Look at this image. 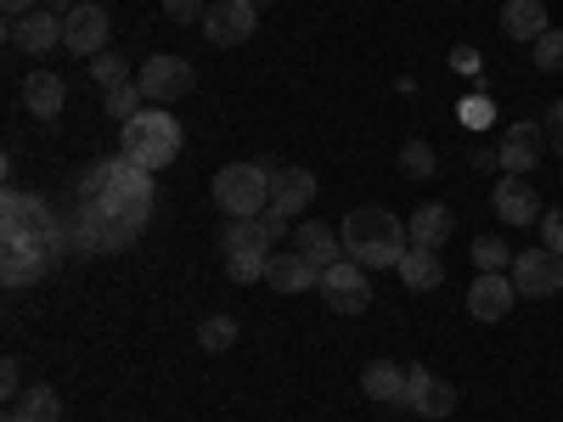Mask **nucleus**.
<instances>
[{"instance_id": "obj_18", "label": "nucleus", "mask_w": 563, "mask_h": 422, "mask_svg": "<svg viewBox=\"0 0 563 422\" xmlns=\"http://www.w3.org/2000/svg\"><path fill=\"white\" fill-rule=\"evenodd\" d=\"M271 203L288 214V220L305 214L316 203V175L310 169H271Z\"/></svg>"}, {"instance_id": "obj_42", "label": "nucleus", "mask_w": 563, "mask_h": 422, "mask_svg": "<svg viewBox=\"0 0 563 422\" xmlns=\"http://www.w3.org/2000/svg\"><path fill=\"white\" fill-rule=\"evenodd\" d=\"M451 68H456V74H479V52H474V45H456V52H451Z\"/></svg>"}, {"instance_id": "obj_17", "label": "nucleus", "mask_w": 563, "mask_h": 422, "mask_svg": "<svg viewBox=\"0 0 563 422\" xmlns=\"http://www.w3.org/2000/svg\"><path fill=\"white\" fill-rule=\"evenodd\" d=\"M294 254H305L316 270H333L339 259H350V254H344V237H339L333 225H321V220L294 225Z\"/></svg>"}, {"instance_id": "obj_2", "label": "nucleus", "mask_w": 563, "mask_h": 422, "mask_svg": "<svg viewBox=\"0 0 563 422\" xmlns=\"http://www.w3.org/2000/svg\"><path fill=\"white\" fill-rule=\"evenodd\" d=\"M0 237H7V243H34L52 259H63L74 248L68 220H57L52 209H45V198H29V192H7V198H0Z\"/></svg>"}, {"instance_id": "obj_1", "label": "nucleus", "mask_w": 563, "mask_h": 422, "mask_svg": "<svg viewBox=\"0 0 563 422\" xmlns=\"http://www.w3.org/2000/svg\"><path fill=\"white\" fill-rule=\"evenodd\" d=\"M339 237H344V254H350L355 265H366V270H378V265H400V259H406V248H411L406 220H395V214H389V209H378V203L355 209V214L339 225Z\"/></svg>"}, {"instance_id": "obj_8", "label": "nucleus", "mask_w": 563, "mask_h": 422, "mask_svg": "<svg viewBox=\"0 0 563 422\" xmlns=\"http://www.w3.org/2000/svg\"><path fill=\"white\" fill-rule=\"evenodd\" d=\"M321 299L327 310H339V315H361L372 304V281H366V265L355 259H339L333 270H321Z\"/></svg>"}, {"instance_id": "obj_44", "label": "nucleus", "mask_w": 563, "mask_h": 422, "mask_svg": "<svg viewBox=\"0 0 563 422\" xmlns=\"http://www.w3.org/2000/svg\"><path fill=\"white\" fill-rule=\"evenodd\" d=\"M496 164H501V153H490V147H485V153H474V158H467V169H496Z\"/></svg>"}, {"instance_id": "obj_16", "label": "nucleus", "mask_w": 563, "mask_h": 422, "mask_svg": "<svg viewBox=\"0 0 563 422\" xmlns=\"http://www.w3.org/2000/svg\"><path fill=\"white\" fill-rule=\"evenodd\" d=\"M541 147H547V130L525 119V124H512V130L501 135L496 153H501V169H507V175H530V169L541 164Z\"/></svg>"}, {"instance_id": "obj_27", "label": "nucleus", "mask_w": 563, "mask_h": 422, "mask_svg": "<svg viewBox=\"0 0 563 422\" xmlns=\"http://www.w3.org/2000/svg\"><path fill=\"white\" fill-rule=\"evenodd\" d=\"M7 422H63V400H57V389H45V384L23 389V400L12 406Z\"/></svg>"}, {"instance_id": "obj_28", "label": "nucleus", "mask_w": 563, "mask_h": 422, "mask_svg": "<svg viewBox=\"0 0 563 422\" xmlns=\"http://www.w3.org/2000/svg\"><path fill=\"white\" fill-rule=\"evenodd\" d=\"M260 248H271L265 231H260V220H231V225L220 231V254H225V259H231V254H260Z\"/></svg>"}, {"instance_id": "obj_14", "label": "nucleus", "mask_w": 563, "mask_h": 422, "mask_svg": "<svg viewBox=\"0 0 563 422\" xmlns=\"http://www.w3.org/2000/svg\"><path fill=\"white\" fill-rule=\"evenodd\" d=\"M512 299H519L512 276H501V270H479V281L467 288V315H474V321H501V315L512 310Z\"/></svg>"}, {"instance_id": "obj_30", "label": "nucleus", "mask_w": 563, "mask_h": 422, "mask_svg": "<svg viewBox=\"0 0 563 422\" xmlns=\"http://www.w3.org/2000/svg\"><path fill=\"white\" fill-rule=\"evenodd\" d=\"M198 344H203L209 355L231 349V344H238V321H231V315H209V321L198 326Z\"/></svg>"}, {"instance_id": "obj_43", "label": "nucleus", "mask_w": 563, "mask_h": 422, "mask_svg": "<svg viewBox=\"0 0 563 422\" xmlns=\"http://www.w3.org/2000/svg\"><path fill=\"white\" fill-rule=\"evenodd\" d=\"M7 7V18H29V12H40V0H0Z\"/></svg>"}, {"instance_id": "obj_45", "label": "nucleus", "mask_w": 563, "mask_h": 422, "mask_svg": "<svg viewBox=\"0 0 563 422\" xmlns=\"http://www.w3.org/2000/svg\"><path fill=\"white\" fill-rule=\"evenodd\" d=\"M40 7H45V12H57V18H68V12L79 7V0H40Z\"/></svg>"}, {"instance_id": "obj_13", "label": "nucleus", "mask_w": 563, "mask_h": 422, "mask_svg": "<svg viewBox=\"0 0 563 422\" xmlns=\"http://www.w3.org/2000/svg\"><path fill=\"white\" fill-rule=\"evenodd\" d=\"M7 40L18 45V52H29V57H45V52H57V45H63V18L40 7L29 18H12L7 23Z\"/></svg>"}, {"instance_id": "obj_9", "label": "nucleus", "mask_w": 563, "mask_h": 422, "mask_svg": "<svg viewBox=\"0 0 563 422\" xmlns=\"http://www.w3.org/2000/svg\"><path fill=\"white\" fill-rule=\"evenodd\" d=\"M260 23V7L254 0H214V7L203 12V40L209 45H243Z\"/></svg>"}, {"instance_id": "obj_29", "label": "nucleus", "mask_w": 563, "mask_h": 422, "mask_svg": "<svg viewBox=\"0 0 563 422\" xmlns=\"http://www.w3.org/2000/svg\"><path fill=\"white\" fill-rule=\"evenodd\" d=\"M102 108H108L113 124H130V119L147 113V97H141V85H113V90H102Z\"/></svg>"}, {"instance_id": "obj_34", "label": "nucleus", "mask_w": 563, "mask_h": 422, "mask_svg": "<svg viewBox=\"0 0 563 422\" xmlns=\"http://www.w3.org/2000/svg\"><path fill=\"white\" fill-rule=\"evenodd\" d=\"M474 265H479V270H512V254H507L501 237H479V243H474Z\"/></svg>"}, {"instance_id": "obj_15", "label": "nucleus", "mask_w": 563, "mask_h": 422, "mask_svg": "<svg viewBox=\"0 0 563 422\" xmlns=\"http://www.w3.org/2000/svg\"><path fill=\"white\" fill-rule=\"evenodd\" d=\"M102 203H108V214H113V220H119L124 231H141V225L153 220V203H158V198H153V175H135L130 186H119V192H108Z\"/></svg>"}, {"instance_id": "obj_21", "label": "nucleus", "mask_w": 563, "mask_h": 422, "mask_svg": "<svg viewBox=\"0 0 563 422\" xmlns=\"http://www.w3.org/2000/svg\"><path fill=\"white\" fill-rule=\"evenodd\" d=\"M23 108L34 113V119H57L63 108H68V79L63 74H29L23 79Z\"/></svg>"}, {"instance_id": "obj_4", "label": "nucleus", "mask_w": 563, "mask_h": 422, "mask_svg": "<svg viewBox=\"0 0 563 422\" xmlns=\"http://www.w3.org/2000/svg\"><path fill=\"white\" fill-rule=\"evenodd\" d=\"M214 203L231 220H254L271 209V164H225L214 169Z\"/></svg>"}, {"instance_id": "obj_5", "label": "nucleus", "mask_w": 563, "mask_h": 422, "mask_svg": "<svg viewBox=\"0 0 563 422\" xmlns=\"http://www.w3.org/2000/svg\"><path fill=\"white\" fill-rule=\"evenodd\" d=\"M68 237L79 254H119L124 243H135V231H124L102 198H79V214L68 220Z\"/></svg>"}, {"instance_id": "obj_6", "label": "nucleus", "mask_w": 563, "mask_h": 422, "mask_svg": "<svg viewBox=\"0 0 563 422\" xmlns=\"http://www.w3.org/2000/svg\"><path fill=\"white\" fill-rule=\"evenodd\" d=\"M512 288H519V299H552V293H563V254H552V248L512 254Z\"/></svg>"}, {"instance_id": "obj_22", "label": "nucleus", "mask_w": 563, "mask_h": 422, "mask_svg": "<svg viewBox=\"0 0 563 422\" xmlns=\"http://www.w3.org/2000/svg\"><path fill=\"white\" fill-rule=\"evenodd\" d=\"M406 231H411V248H445L451 231H456V214H451L445 203H422V209L406 220Z\"/></svg>"}, {"instance_id": "obj_24", "label": "nucleus", "mask_w": 563, "mask_h": 422, "mask_svg": "<svg viewBox=\"0 0 563 422\" xmlns=\"http://www.w3.org/2000/svg\"><path fill=\"white\" fill-rule=\"evenodd\" d=\"M395 270H400V281H406L411 293H429V288H440V281H445L440 248H406V259H400Z\"/></svg>"}, {"instance_id": "obj_37", "label": "nucleus", "mask_w": 563, "mask_h": 422, "mask_svg": "<svg viewBox=\"0 0 563 422\" xmlns=\"http://www.w3.org/2000/svg\"><path fill=\"white\" fill-rule=\"evenodd\" d=\"M541 248L563 254V209H547V214H541Z\"/></svg>"}, {"instance_id": "obj_35", "label": "nucleus", "mask_w": 563, "mask_h": 422, "mask_svg": "<svg viewBox=\"0 0 563 422\" xmlns=\"http://www.w3.org/2000/svg\"><path fill=\"white\" fill-rule=\"evenodd\" d=\"M90 79H97L102 90L124 85V57H119V52H102V57H90Z\"/></svg>"}, {"instance_id": "obj_38", "label": "nucleus", "mask_w": 563, "mask_h": 422, "mask_svg": "<svg viewBox=\"0 0 563 422\" xmlns=\"http://www.w3.org/2000/svg\"><path fill=\"white\" fill-rule=\"evenodd\" d=\"M164 12H169L175 23H203L209 7H203V0H164Z\"/></svg>"}, {"instance_id": "obj_19", "label": "nucleus", "mask_w": 563, "mask_h": 422, "mask_svg": "<svg viewBox=\"0 0 563 422\" xmlns=\"http://www.w3.org/2000/svg\"><path fill=\"white\" fill-rule=\"evenodd\" d=\"M135 175H147V169H141L135 158H97V164H90L85 169V180H79V198H108V192H119V186H130Z\"/></svg>"}, {"instance_id": "obj_10", "label": "nucleus", "mask_w": 563, "mask_h": 422, "mask_svg": "<svg viewBox=\"0 0 563 422\" xmlns=\"http://www.w3.org/2000/svg\"><path fill=\"white\" fill-rule=\"evenodd\" d=\"M406 411L440 422V417L456 411V389H451L445 378H434L429 366H406Z\"/></svg>"}, {"instance_id": "obj_31", "label": "nucleus", "mask_w": 563, "mask_h": 422, "mask_svg": "<svg viewBox=\"0 0 563 422\" xmlns=\"http://www.w3.org/2000/svg\"><path fill=\"white\" fill-rule=\"evenodd\" d=\"M225 270H231V281H243V288H249V281H265V276H271V248H260V254H231Z\"/></svg>"}, {"instance_id": "obj_23", "label": "nucleus", "mask_w": 563, "mask_h": 422, "mask_svg": "<svg viewBox=\"0 0 563 422\" xmlns=\"http://www.w3.org/2000/svg\"><path fill=\"white\" fill-rule=\"evenodd\" d=\"M547 29H552V23H547V7H541V0H507V7H501V34H507V40L536 45Z\"/></svg>"}, {"instance_id": "obj_32", "label": "nucleus", "mask_w": 563, "mask_h": 422, "mask_svg": "<svg viewBox=\"0 0 563 422\" xmlns=\"http://www.w3.org/2000/svg\"><path fill=\"white\" fill-rule=\"evenodd\" d=\"M400 169L411 180H429L434 175V147H429V141H406V147H400Z\"/></svg>"}, {"instance_id": "obj_25", "label": "nucleus", "mask_w": 563, "mask_h": 422, "mask_svg": "<svg viewBox=\"0 0 563 422\" xmlns=\"http://www.w3.org/2000/svg\"><path fill=\"white\" fill-rule=\"evenodd\" d=\"M265 281H271L276 293H310V288H321V270H316L305 254H288V259L271 254V276H265Z\"/></svg>"}, {"instance_id": "obj_20", "label": "nucleus", "mask_w": 563, "mask_h": 422, "mask_svg": "<svg viewBox=\"0 0 563 422\" xmlns=\"http://www.w3.org/2000/svg\"><path fill=\"white\" fill-rule=\"evenodd\" d=\"M45 270H52V254L34 248V243H7V254H0V281H7V288H29Z\"/></svg>"}, {"instance_id": "obj_12", "label": "nucleus", "mask_w": 563, "mask_h": 422, "mask_svg": "<svg viewBox=\"0 0 563 422\" xmlns=\"http://www.w3.org/2000/svg\"><path fill=\"white\" fill-rule=\"evenodd\" d=\"M63 45L74 57H102L108 52V12L90 7V0H79V7L63 18Z\"/></svg>"}, {"instance_id": "obj_46", "label": "nucleus", "mask_w": 563, "mask_h": 422, "mask_svg": "<svg viewBox=\"0 0 563 422\" xmlns=\"http://www.w3.org/2000/svg\"><path fill=\"white\" fill-rule=\"evenodd\" d=\"M254 7H271V0H254Z\"/></svg>"}, {"instance_id": "obj_3", "label": "nucleus", "mask_w": 563, "mask_h": 422, "mask_svg": "<svg viewBox=\"0 0 563 422\" xmlns=\"http://www.w3.org/2000/svg\"><path fill=\"white\" fill-rule=\"evenodd\" d=\"M124 130V158H135L141 169H169L175 153H180V124L169 119V108H147L141 119L119 124Z\"/></svg>"}, {"instance_id": "obj_39", "label": "nucleus", "mask_w": 563, "mask_h": 422, "mask_svg": "<svg viewBox=\"0 0 563 422\" xmlns=\"http://www.w3.org/2000/svg\"><path fill=\"white\" fill-rule=\"evenodd\" d=\"M462 119H467V130H485V124L496 119V108H490V97H474V102H467V108H462Z\"/></svg>"}, {"instance_id": "obj_7", "label": "nucleus", "mask_w": 563, "mask_h": 422, "mask_svg": "<svg viewBox=\"0 0 563 422\" xmlns=\"http://www.w3.org/2000/svg\"><path fill=\"white\" fill-rule=\"evenodd\" d=\"M135 85H141V97H147V108H169L175 97H186V90L198 85V74L186 57H147Z\"/></svg>"}, {"instance_id": "obj_11", "label": "nucleus", "mask_w": 563, "mask_h": 422, "mask_svg": "<svg viewBox=\"0 0 563 422\" xmlns=\"http://www.w3.org/2000/svg\"><path fill=\"white\" fill-rule=\"evenodd\" d=\"M490 209H496V220L501 225H541V198H536V186H530V175H501L496 180V192H490Z\"/></svg>"}, {"instance_id": "obj_41", "label": "nucleus", "mask_w": 563, "mask_h": 422, "mask_svg": "<svg viewBox=\"0 0 563 422\" xmlns=\"http://www.w3.org/2000/svg\"><path fill=\"white\" fill-rule=\"evenodd\" d=\"M541 130H547V141H552V153H563V102L547 108V124H541Z\"/></svg>"}, {"instance_id": "obj_40", "label": "nucleus", "mask_w": 563, "mask_h": 422, "mask_svg": "<svg viewBox=\"0 0 563 422\" xmlns=\"http://www.w3.org/2000/svg\"><path fill=\"white\" fill-rule=\"evenodd\" d=\"M0 389H7L12 400H23V371H18V360H12V355L0 360Z\"/></svg>"}, {"instance_id": "obj_26", "label": "nucleus", "mask_w": 563, "mask_h": 422, "mask_svg": "<svg viewBox=\"0 0 563 422\" xmlns=\"http://www.w3.org/2000/svg\"><path fill=\"white\" fill-rule=\"evenodd\" d=\"M361 389L378 400V406H406V366H395V360H372V366L361 371Z\"/></svg>"}, {"instance_id": "obj_33", "label": "nucleus", "mask_w": 563, "mask_h": 422, "mask_svg": "<svg viewBox=\"0 0 563 422\" xmlns=\"http://www.w3.org/2000/svg\"><path fill=\"white\" fill-rule=\"evenodd\" d=\"M536 68L541 74H563V29H547L536 40Z\"/></svg>"}, {"instance_id": "obj_36", "label": "nucleus", "mask_w": 563, "mask_h": 422, "mask_svg": "<svg viewBox=\"0 0 563 422\" xmlns=\"http://www.w3.org/2000/svg\"><path fill=\"white\" fill-rule=\"evenodd\" d=\"M254 220H260V231H265V243H271V248H276V243H282V237H288V231H294V220H288V214H282L276 203H271L265 214H254Z\"/></svg>"}]
</instances>
